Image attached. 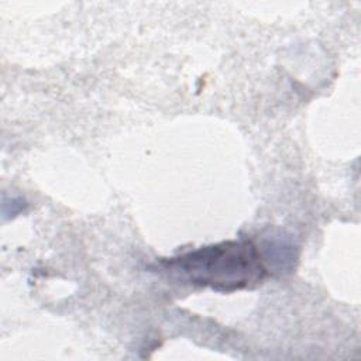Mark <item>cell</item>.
Masks as SVG:
<instances>
[{
  "instance_id": "cell-1",
  "label": "cell",
  "mask_w": 361,
  "mask_h": 361,
  "mask_svg": "<svg viewBox=\"0 0 361 361\" xmlns=\"http://www.w3.org/2000/svg\"><path fill=\"white\" fill-rule=\"evenodd\" d=\"M165 271L197 286L234 292L255 286L267 275L262 255L251 240H228L164 259Z\"/></svg>"
},
{
  "instance_id": "cell-2",
  "label": "cell",
  "mask_w": 361,
  "mask_h": 361,
  "mask_svg": "<svg viewBox=\"0 0 361 361\" xmlns=\"http://www.w3.org/2000/svg\"><path fill=\"white\" fill-rule=\"evenodd\" d=\"M267 251L275 252L267 257L269 258V261H272L279 272H290V269L293 268V261H296V247H293V244L282 240L281 235H278L274 241L267 243Z\"/></svg>"
}]
</instances>
